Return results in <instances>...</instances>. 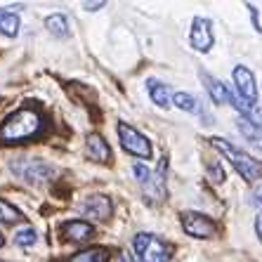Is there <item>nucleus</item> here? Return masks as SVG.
<instances>
[{"label": "nucleus", "mask_w": 262, "mask_h": 262, "mask_svg": "<svg viewBox=\"0 0 262 262\" xmlns=\"http://www.w3.org/2000/svg\"><path fill=\"white\" fill-rule=\"evenodd\" d=\"M40 128H43V116H40L36 109L24 106V109L14 111L12 116L0 125V142H5V144H19V142L36 137V135L40 133Z\"/></svg>", "instance_id": "f257e3e1"}, {"label": "nucleus", "mask_w": 262, "mask_h": 262, "mask_svg": "<svg viewBox=\"0 0 262 262\" xmlns=\"http://www.w3.org/2000/svg\"><path fill=\"white\" fill-rule=\"evenodd\" d=\"M215 144V149H220V151L225 154L227 159L232 161V165L236 168V172L244 180H248V182H255V180H260L262 177V163L255 159H250L248 154H244L241 149H236V146H232L227 140H222V137H213L210 140Z\"/></svg>", "instance_id": "f03ea898"}, {"label": "nucleus", "mask_w": 262, "mask_h": 262, "mask_svg": "<svg viewBox=\"0 0 262 262\" xmlns=\"http://www.w3.org/2000/svg\"><path fill=\"white\" fill-rule=\"evenodd\" d=\"M133 246L142 262H170L172 257V246L165 244L163 238L154 236V234H146V232L137 234Z\"/></svg>", "instance_id": "7ed1b4c3"}, {"label": "nucleus", "mask_w": 262, "mask_h": 262, "mask_svg": "<svg viewBox=\"0 0 262 262\" xmlns=\"http://www.w3.org/2000/svg\"><path fill=\"white\" fill-rule=\"evenodd\" d=\"M10 168H12V172L17 177H21V180H26L31 184L48 182L50 177L55 175V168L40 159H17V161H12Z\"/></svg>", "instance_id": "20e7f679"}, {"label": "nucleus", "mask_w": 262, "mask_h": 262, "mask_svg": "<svg viewBox=\"0 0 262 262\" xmlns=\"http://www.w3.org/2000/svg\"><path fill=\"white\" fill-rule=\"evenodd\" d=\"M116 133H118V140H121L123 149L130 151L133 156H140V159H151L154 156L151 142L146 140L142 133H137L133 125H128V123H118Z\"/></svg>", "instance_id": "39448f33"}, {"label": "nucleus", "mask_w": 262, "mask_h": 262, "mask_svg": "<svg viewBox=\"0 0 262 262\" xmlns=\"http://www.w3.org/2000/svg\"><path fill=\"white\" fill-rule=\"evenodd\" d=\"M189 40H191V48L196 52H210L213 50V21L206 17H196L191 21V31H189Z\"/></svg>", "instance_id": "423d86ee"}, {"label": "nucleus", "mask_w": 262, "mask_h": 262, "mask_svg": "<svg viewBox=\"0 0 262 262\" xmlns=\"http://www.w3.org/2000/svg\"><path fill=\"white\" fill-rule=\"evenodd\" d=\"M182 227L184 232L194 238H213L215 236V222L203 213H182Z\"/></svg>", "instance_id": "0eeeda50"}, {"label": "nucleus", "mask_w": 262, "mask_h": 262, "mask_svg": "<svg viewBox=\"0 0 262 262\" xmlns=\"http://www.w3.org/2000/svg\"><path fill=\"white\" fill-rule=\"evenodd\" d=\"M234 83H236V95L244 102H248L250 106H255L257 102V85H255V76L253 71L246 67H236L234 69Z\"/></svg>", "instance_id": "6e6552de"}, {"label": "nucleus", "mask_w": 262, "mask_h": 262, "mask_svg": "<svg viewBox=\"0 0 262 262\" xmlns=\"http://www.w3.org/2000/svg\"><path fill=\"white\" fill-rule=\"evenodd\" d=\"M80 213L90 220H109L111 213H114V206H111L109 196H90L80 206Z\"/></svg>", "instance_id": "1a4fd4ad"}, {"label": "nucleus", "mask_w": 262, "mask_h": 262, "mask_svg": "<svg viewBox=\"0 0 262 262\" xmlns=\"http://www.w3.org/2000/svg\"><path fill=\"white\" fill-rule=\"evenodd\" d=\"M61 234L69 241H90L95 236V227L90 222H83V220H69L61 225Z\"/></svg>", "instance_id": "9d476101"}, {"label": "nucleus", "mask_w": 262, "mask_h": 262, "mask_svg": "<svg viewBox=\"0 0 262 262\" xmlns=\"http://www.w3.org/2000/svg\"><path fill=\"white\" fill-rule=\"evenodd\" d=\"M85 154L90 161H99V163H109L111 161V149H109V144L104 142L102 135H88Z\"/></svg>", "instance_id": "9b49d317"}, {"label": "nucleus", "mask_w": 262, "mask_h": 262, "mask_svg": "<svg viewBox=\"0 0 262 262\" xmlns=\"http://www.w3.org/2000/svg\"><path fill=\"white\" fill-rule=\"evenodd\" d=\"M201 78H203V83H206L208 95L213 97L215 104H229V92H232V88L225 85L222 80L213 78V76H208V73H201Z\"/></svg>", "instance_id": "f8f14e48"}, {"label": "nucleus", "mask_w": 262, "mask_h": 262, "mask_svg": "<svg viewBox=\"0 0 262 262\" xmlns=\"http://www.w3.org/2000/svg\"><path fill=\"white\" fill-rule=\"evenodd\" d=\"M236 128H238V133L244 135V140L250 142V146H255L257 151H262V125H255L248 118H238Z\"/></svg>", "instance_id": "ddd939ff"}, {"label": "nucleus", "mask_w": 262, "mask_h": 262, "mask_svg": "<svg viewBox=\"0 0 262 262\" xmlns=\"http://www.w3.org/2000/svg\"><path fill=\"white\" fill-rule=\"evenodd\" d=\"M146 85H149V97H151V102L156 104V106H161V109H168V106H170L172 92H170V88L165 85V83L151 78Z\"/></svg>", "instance_id": "4468645a"}, {"label": "nucleus", "mask_w": 262, "mask_h": 262, "mask_svg": "<svg viewBox=\"0 0 262 262\" xmlns=\"http://www.w3.org/2000/svg\"><path fill=\"white\" fill-rule=\"evenodd\" d=\"M45 29L52 33V36L57 38H69V33H71V26H69V17L67 14H50L48 19H45Z\"/></svg>", "instance_id": "2eb2a0df"}, {"label": "nucleus", "mask_w": 262, "mask_h": 262, "mask_svg": "<svg viewBox=\"0 0 262 262\" xmlns=\"http://www.w3.org/2000/svg\"><path fill=\"white\" fill-rule=\"evenodd\" d=\"M19 26H21L19 14L7 12V10H0V33H3V36L14 38L19 33Z\"/></svg>", "instance_id": "dca6fc26"}, {"label": "nucleus", "mask_w": 262, "mask_h": 262, "mask_svg": "<svg viewBox=\"0 0 262 262\" xmlns=\"http://www.w3.org/2000/svg\"><path fill=\"white\" fill-rule=\"evenodd\" d=\"M69 262H109V250L106 248H88L69 257Z\"/></svg>", "instance_id": "f3484780"}, {"label": "nucleus", "mask_w": 262, "mask_h": 262, "mask_svg": "<svg viewBox=\"0 0 262 262\" xmlns=\"http://www.w3.org/2000/svg\"><path fill=\"white\" fill-rule=\"evenodd\" d=\"M172 102H175L177 109L187 111V114H199V111H201V106H199V99L191 97L189 92H175V95H172Z\"/></svg>", "instance_id": "a211bd4d"}, {"label": "nucleus", "mask_w": 262, "mask_h": 262, "mask_svg": "<svg viewBox=\"0 0 262 262\" xmlns=\"http://www.w3.org/2000/svg\"><path fill=\"white\" fill-rule=\"evenodd\" d=\"M19 220H21V213H19L17 208L12 203H7L5 199H0V222L12 225V222H19Z\"/></svg>", "instance_id": "6ab92c4d"}, {"label": "nucleus", "mask_w": 262, "mask_h": 262, "mask_svg": "<svg viewBox=\"0 0 262 262\" xmlns=\"http://www.w3.org/2000/svg\"><path fill=\"white\" fill-rule=\"evenodd\" d=\"M14 241H17V246H33L38 241V234H36L33 227H24V229H19L17 232Z\"/></svg>", "instance_id": "aec40b11"}, {"label": "nucleus", "mask_w": 262, "mask_h": 262, "mask_svg": "<svg viewBox=\"0 0 262 262\" xmlns=\"http://www.w3.org/2000/svg\"><path fill=\"white\" fill-rule=\"evenodd\" d=\"M133 175L137 177V182H140L142 187H146V184L154 180V172L149 170L146 165H142V163H135V165H133Z\"/></svg>", "instance_id": "412c9836"}, {"label": "nucleus", "mask_w": 262, "mask_h": 262, "mask_svg": "<svg viewBox=\"0 0 262 262\" xmlns=\"http://www.w3.org/2000/svg\"><path fill=\"white\" fill-rule=\"evenodd\" d=\"M253 203H255V206L262 210V187H257V189H255V194H253Z\"/></svg>", "instance_id": "4be33fe9"}, {"label": "nucleus", "mask_w": 262, "mask_h": 262, "mask_svg": "<svg viewBox=\"0 0 262 262\" xmlns=\"http://www.w3.org/2000/svg\"><path fill=\"white\" fill-rule=\"evenodd\" d=\"M118 262H135V257H133V255H130L128 250H123L121 255H118Z\"/></svg>", "instance_id": "5701e85b"}, {"label": "nucleus", "mask_w": 262, "mask_h": 262, "mask_svg": "<svg viewBox=\"0 0 262 262\" xmlns=\"http://www.w3.org/2000/svg\"><path fill=\"white\" fill-rule=\"evenodd\" d=\"M85 10H90V12H95V10H99V7H104V3H85Z\"/></svg>", "instance_id": "b1692460"}, {"label": "nucleus", "mask_w": 262, "mask_h": 262, "mask_svg": "<svg viewBox=\"0 0 262 262\" xmlns=\"http://www.w3.org/2000/svg\"><path fill=\"white\" fill-rule=\"evenodd\" d=\"M255 232H257V236H260V241H262V215L255 220Z\"/></svg>", "instance_id": "393cba45"}, {"label": "nucleus", "mask_w": 262, "mask_h": 262, "mask_svg": "<svg viewBox=\"0 0 262 262\" xmlns=\"http://www.w3.org/2000/svg\"><path fill=\"white\" fill-rule=\"evenodd\" d=\"M3 244H5V238H3V234H0V246H3Z\"/></svg>", "instance_id": "a878e982"}]
</instances>
